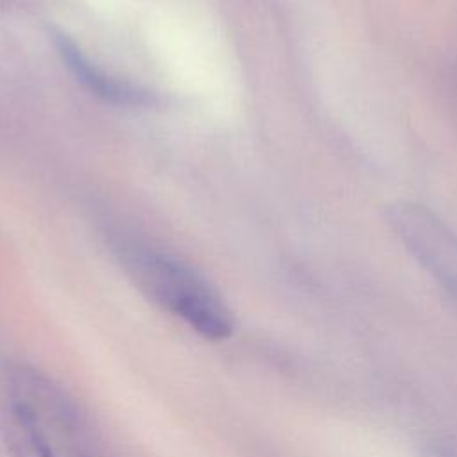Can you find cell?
<instances>
[{"mask_svg": "<svg viewBox=\"0 0 457 457\" xmlns=\"http://www.w3.org/2000/svg\"><path fill=\"white\" fill-rule=\"evenodd\" d=\"M0 439L9 457H107L77 398L12 355L0 357Z\"/></svg>", "mask_w": 457, "mask_h": 457, "instance_id": "obj_1", "label": "cell"}, {"mask_svg": "<svg viewBox=\"0 0 457 457\" xmlns=\"http://www.w3.org/2000/svg\"><path fill=\"white\" fill-rule=\"evenodd\" d=\"M118 257L141 295L191 332L212 343L232 336L234 316L228 303L191 264L141 243L121 245Z\"/></svg>", "mask_w": 457, "mask_h": 457, "instance_id": "obj_2", "label": "cell"}, {"mask_svg": "<svg viewBox=\"0 0 457 457\" xmlns=\"http://www.w3.org/2000/svg\"><path fill=\"white\" fill-rule=\"evenodd\" d=\"M393 223L416 257L457 300V234L420 205H396Z\"/></svg>", "mask_w": 457, "mask_h": 457, "instance_id": "obj_3", "label": "cell"}, {"mask_svg": "<svg viewBox=\"0 0 457 457\" xmlns=\"http://www.w3.org/2000/svg\"><path fill=\"white\" fill-rule=\"evenodd\" d=\"M54 43L61 59L66 62L73 77L98 98L114 105H130V107L152 104V95H148V91L105 73L102 68L91 62L84 55V52L66 34L57 32L54 37Z\"/></svg>", "mask_w": 457, "mask_h": 457, "instance_id": "obj_4", "label": "cell"}]
</instances>
